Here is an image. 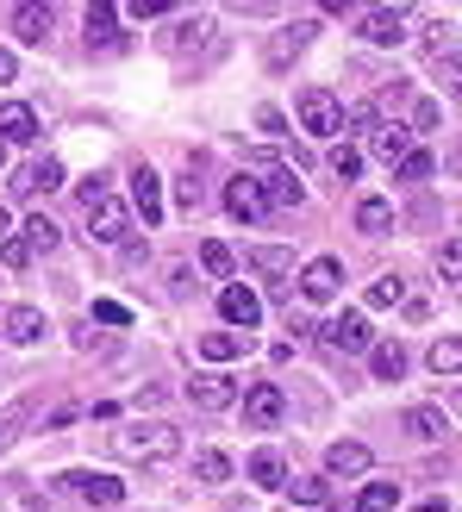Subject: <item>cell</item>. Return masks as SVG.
Here are the masks:
<instances>
[{"mask_svg": "<svg viewBox=\"0 0 462 512\" xmlns=\"http://www.w3.org/2000/svg\"><path fill=\"white\" fill-rule=\"evenodd\" d=\"M107 450L119 456V463H169L175 450H182V431H175L169 419H132V425H119Z\"/></svg>", "mask_w": 462, "mask_h": 512, "instance_id": "1", "label": "cell"}, {"mask_svg": "<svg viewBox=\"0 0 462 512\" xmlns=\"http://www.w3.org/2000/svg\"><path fill=\"white\" fill-rule=\"evenodd\" d=\"M244 175H250L256 188H263V207H269V213H275V207H300V200H306L300 175H294V169H281L275 157H250Z\"/></svg>", "mask_w": 462, "mask_h": 512, "instance_id": "2", "label": "cell"}, {"mask_svg": "<svg viewBox=\"0 0 462 512\" xmlns=\"http://www.w3.org/2000/svg\"><path fill=\"white\" fill-rule=\"evenodd\" d=\"M82 213H88V238H94V244H125V232H132V207H125L119 194L82 200Z\"/></svg>", "mask_w": 462, "mask_h": 512, "instance_id": "3", "label": "cell"}, {"mask_svg": "<svg viewBox=\"0 0 462 512\" xmlns=\"http://www.w3.org/2000/svg\"><path fill=\"white\" fill-rule=\"evenodd\" d=\"M294 113H300V132H313V138H338L344 132V107H338L331 88H306L294 100Z\"/></svg>", "mask_w": 462, "mask_h": 512, "instance_id": "4", "label": "cell"}, {"mask_svg": "<svg viewBox=\"0 0 462 512\" xmlns=\"http://www.w3.org/2000/svg\"><path fill=\"white\" fill-rule=\"evenodd\" d=\"M319 344L331 356H363V350H375V331H369L363 313H338L331 325H319Z\"/></svg>", "mask_w": 462, "mask_h": 512, "instance_id": "5", "label": "cell"}, {"mask_svg": "<svg viewBox=\"0 0 462 512\" xmlns=\"http://www.w3.org/2000/svg\"><path fill=\"white\" fill-rule=\"evenodd\" d=\"M219 319L238 331V338H244V331H256V319H263V300H256V288H244V281H225V288H219Z\"/></svg>", "mask_w": 462, "mask_h": 512, "instance_id": "6", "label": "cell"}, {"mask_svg": "<svg viewBox=\"0 0 462 512\" xmlns=\"http://www.w3.org/2000/svg\"><path fill=\"white\" fill-rule=\"evenodd\" d=\"M57 188H63V163L57 157H32L13 175V200H38V194H57Z\"/></svg>", "mask_w": 462, "mask_h": 512, "instance_id": "7", "label": "cell"}, {"mask_svg": "<svg viewBox=\"0 0 462 512\" xmlns=\"http://www.w3.org/2000/svg\"><path fill=\"white\" fill-rule=\"evenodd\" d=\"M338 288H344V263L338 256H313V263L300 269V300H338Z\"/></svg>", "mask_w": 462, "mask_h": 512, "instance_id": "8", "label": "cell"}, {"mask_svg": "<svg viewBox=\"0 0 462 512\" xmlns=\"http://www.w3.org/2000/svg\"><path fill=\"white\" fill-rule=\"evenodd\" d=\"M244 400V425H256V431H269V425H281V413H288V394L275 388V381H256L250 394H238Z\"/></svg>", "mask_w": 462, "mask_h": 512, "instance_id": "9", "label": "cell"}, {"mask_svg": "<svg viewBox=\"0 0 462 512\" xmlns=\"http://www.w3.org/2000/svg\"><path fill=\"white\" fill-rule=\"evenodd\" d=\"M238 381H231V375H194L188 381V400L200 406V413H225V406H238Z\"/></svg>", "mask_w": 462, "mask_h": 512, "instance_id": "10", "label": "cell"}, {"mask_svg": "<svg viewBox=\"0 0 462 512\" xmlns=\"http://www.w3.org/2000/svg\"><path fill=\"white\" fill-rule=\"evenodd\" d=\"M63 481H69V494H82L88 506H119V500H125V481L100 475V469H75V475H63Z\"/></svg>", "mask_w": 462, "mask_h": 512, "instance_id": "11", "label": "cell"}, {"mask_svg": "<svg viewBox=\"0 0 462 512\" xmlns=\"http://www.w3.org/2000/svg\"><path fill=\"white\" fill-rule=\"evenodd\" d=\"M225 213H231V219H244V225L269 219V207H263V188H256L250 175H231V182H225Z\"/></svg>", "mask_w": 462, "mask_h": 512, "instance_id": "12", "label": "cell"}, {"mask_svg": "<svg viewBox=\"0 0 462 512\" xmlns=\"http://www.w3.org/2000/svg\"><path fill=\"white\" fill-rule=\"evenodd\" d=\"M375 469V456H369V444H350V438H338L325 450V475H338V481H350V475H369Z\"/></svg>", "mask_w": 462, "mask_h": 512, "instance_id": "13", "label": "cell"}, {"mask_svg": "<svg viewBox=\"0 0 462 512\" xmlns=\"http://www.w3.org/2000/svg\"><path fill=\"white\" fill-rule=\"evenodd\" d=\"M132 213H144V225H157L163 219V182H157V169H132Z\"/></svg>", "mask_w": 462, "mask_h": 512, "instance_id": "14", "label": "cell"}, {"mask_svg": "<svg viewBox=\"0 0 462 512\" xmlns=\"http://www.w3.org/2000/svg\"><path fill=\"white\" fill-rule=\"evenodd\" d=\"M13 38L19 44H44L50 38V25H57V13H50V7H38V0H25V7H13Z\"/></svg>", "mask_w": 462, "mask_h": 512, "instance_id": "15", "label": "cell"}, {"mask_svg": "<svg viewBox=\"0 0 462 512\" xmlns=\"http://www.w3.org/2000/svg\"><path fill=\"white\" fill-rule=\"evenodd\" d=\"M306 44H313V25H306V19H300V25H281V32L269 38V50H263V57H269V69H288V63L300 57V50H306Z\"/></svg>", "mask_w": 462, "mask_h": 512, "instance_id": "16", "label": "cell"}, {"mask_svg": "<svg viewBox=\"0 0 462 512\" xmlns=\"http://www.w3.org/2000/svg\"><path fill=\"white\" fill-rule=\"evenodd\" d=\"M363 38L369 44H406V13L400 7H369L363 13Z\"/></svg>", "mask_w": 462, "mask_h": 512, "instance_id": "17", "label": "cell"}, {"mask_svg": "<svg viewBox=\"0 0 462 512\" xmlns=\"http://www.w3.org/2000/svg\"><path fill=\"white\" fill-rule=\"evenodd\" d=\"M32 138H38V113L25 100H7L0 107V144H32Z\"/></svg>", "mask_w": 462, "mask_h": 512, "instance_id": "18", "label": "cell"}, {"mask_svg": "<svg viewBox=\"0 0 462 512\" xmlns=\"http://www.w3.org/2000/svg\"><path fill=\"white\" fill-rule=\"evenodd\" d=\"M213 32H219L213 19H175L169 32H163V44L175 50V57H188V50H200V44H213Z\"/></svg>", "mask_w": 462, "mask_h": 512, "instance_id": "19", "label": "cell"}, {"mask_svg": "<svg viewBox=\"0 0 462 512\" xmlns=\"http://www.w3.org/2000/svg\"><path fill=\"white\" fill-rule=\"evenodd\" d=\"M369 150H375L388 169H400V157L413 150V132H406V125H375V132H369Z\"/></svg>", "mask_w": 462, "mask_h": 512, "instance_id": "20", "label": "cell"}, {"mask_svg": "<svg viewBox=\"0 0 462 512\" xmlns=\"http://www.w3.org/2000/svg\"><path fill=\"white\" fill-rule=\"evenodd\" d=\"M82 25H88V50H119V7H88L82 13Z\"/></svg>", "mask_w": 462, "mask_h": 512, "instance_id": "21", "label": "cell"}, {"mask_svg": "<svg viewBox=\"0 0 462 512\" xmlns=\"http://www.w3.org/2000/svg\"><path fill=\"white\" fill-rule=\"evenodd\" d=\"M406 431H413L419 444H438L450 431V419H444V406H406Z\"/></svg>", "mask_w": 462, "mask_h": 512, "instance_id": "22", "label": "cell"}, {"mask_svg": "<svg viewBox=\"0 0 462 512\" xmlns=\"http://www.w3.org/2000/svg\"><path fill=\"white\" fill-rule=\"evenodd\" d=\"M44 331H50V325H44L38 306H13V313H7V338H13V344H38Z\"/></svg>", "mask_w": 462, "mask_h": 512, "instance_id": "23", "label": "cell"}, {"mask_svg": "<svg viewBox=\"0 0 462 512\" xmlns=\"http://www.w3.org/2000/svg\"><path fill=\"white\" fill-rule=\"evenodd\" d=\"M194 481H200V488H225V481H231V456L225 450H200L194 456Z\"/></svg>", "mask_w": 462, "mask_h": 512, "instance_id": "24", "label": "cell"}, {"mask_svg": "<svg viewBox=\"0 0 462 512\" xmlns=\"http://www.w3.org/2000/svg\"><path fill=\"white\" fill-rule=\"evenodd\" d=\"M19 238H25V250H32V256H50V250L63 244V232H57V225H50L44 213H38V219H25V225H19Z\"/></svg>", "mask_w": 462, "mask_h": 512, "instance_id": "25", "label": "cell"}, {"mask_svg": "<svg viewBox=\"0 0 462 512\" xmlns=\"http://www.w3.org/2000/svg\"><path fill=\"white\" fill-rule=\"evenodd\" d=\"M388 225H394V207H388V200H381V194H369V200H356V232H388Z\"/></svg>", "mask_w": 462, "mask_h": 512, "instance_id": "26", "label": "cell"}, {"mask_svg": "<svg viewBox=\"0 0 462 512\" xmlns=\"http://www.w3.org/2000/svg\"><path fill=\"white\" fill-rule=\"evenodd\" d=\"M250 481L256 488H288V463H281L275 450H256L250 456Z\"/></svg>", "mask_w": 462, "mask_h": 512, "instance_id": "27", "label": "cell"}, {"mask_svg": "<svg viewBox=\"0 0 462 512\" xmlns=\"http://www.w3.org/2000/svg\"><path fill=\"white\" fill-rule=\"evenodd\" d=\"M394 506H400V481H369L350 512H394Z\"/></svg>", "mask_w": 462, "mask_h": 512, "instance_id": "28", "label": "cell"}, {"mask_svg": "<svg viewBox=\"0 0 462 512\" xmlns=\"http://www.w3.org/2000/svg\"><path fill=\"white\" fill-rule=\"evenodd\" d=\"M244 344L250 338H238V331H207V338H200V356H207V363H231V356H244Z\"/></svg>", "mask_w": 462, "mask_h": 512, "instance_id": "29", "label": "cell"}, {"mask_svg": "<svg viewBox=\"0 0 462 512\" xmlns=\"http://www.w3.org/2000/svg\"><path fill=\"white\" fill-rule=\"evenodd\" d=\"M369 369H375V381H400L406 375V350L400 344H375L369 350Z\"/></svg>", "mask_w": 462, "mask_h": 512, "instance_id": "30", "label": "cell"}, {"mask_svg": "<svg viewBox=\"0 0 462 512\" xmlns=\"http://www.w3.org/2000/svg\"><path fill=\"white\" fill-rule=\"evenodd\" d=\"M425 363H431V375H462V338H438L425 350Z\"/></svg>", "mask_w": 462, "mask_h": 512, "instance_id": "31", "label": "cell"}, {"mask_svg": "<svg viewBox=\"0 0 462 512\" xmlns=\"http://www.w3.org/2000/svg\"><path fill=\"white\" fill-rule=\"evenodd\" d=\"M325 494H331L325 475H294V481H288V500H294V506H325Z\"/></svg>", "mask_w": 462, "mask_h": 512, "instance_id": "32", "label": "cell"}, {"mask_svg": "<svg viewBox=\"0 0 462 512\" xmlns=\"http://www.w3.org/2000/svg\"><path fill=\"white\" fill-rule=\"evenodd\" d=\"M200 269L219 275V281H231V269H238V263H231V250H225L219 238H207V244H200Z\"/></svg>", "mask_w": 462, "mask_h": 512, "instance_id": "33", "label": "cell"}, {"mask_svg": "<svg viewBox=\"0 0 462 512\" xmlns=\"http://www.w3.org/2000/svg\"><path fill=\"white\" fill-rule=\"evenodd\" d=\"M250 269H263V275H288V269H294V250L263 244V250H250Z\"/></svg>", "mask_w": 462, "mask_h": 512, "instance_id": "34", "label": "cell"}, {"mask_svg": "<svg viewBox=\"0 0 462 512\" xmlns=\"http://www.w3.org/2000/svg\"><path fill=\"white\" fill-rule=\"evenodd\" d=\"M425 50H431V57H450V50H456V25L450 19H431L425 25Z\"/></svg>", "mask_w": 462, "mask_h": 512, "instance_id": "35", "label": "cell"}, {"mask_svg": "<svg viewBox=\"0 0 462 512\" xmlns=\"http://www.w3.org/2000/svg\"><path fill=\"white\" fill-rule=\"evenodd\" d=\"M331 169H338V182H356V175H363V150L338 144V150H331Z\"/></svg>", "mask_w": 462, "mask_h": 512, "instance_id": "36", "label": "cell"}, {"mask_svg": "<svg viewBox=\"0 0 462 512\" xmlns=\"http://www.w3.org/2000/svg\"><path fill=\"white\" fill-rule=\"evenodd\" d=\"M431 169H438L431 150H406V157H400V182H431Z\"/></svg>", "mask_w": 462, "mask_h": 512, "instance_id": "37", "label": "cell"}, {"mask_svg": "<svg viewBox=\"0 0 462 512\" xmlns=\"http://www.w3.org/2000/svg\"><path fill=\"white\" fill-rule=\"evenodd\" d=\"M400 300H406V281L400 275H381L375 288H369V306H400Z\"/></svg>", "mask_w": 462, "mask_h": 512, "instance_id": "38", "label": "cell"}, {"mask_svg": "<svg viewBox=\"0 0 462 512\" xmlns=\"http://www.w3.org/2000/svg\"><path fill=\"white\" fill-rule=\"evenodd\" d=\"M0 263H7V269H32V250H25L19 232H13V238H0Z\"/></svg>", "mask_w": 462, "mask_h": 512, "instance_id": "39", "label": "cell"}, {"mask_svg": "<svg viewBox=\"0 0 462 512\" xmlns=\"http://www.w3.org/2000/svg\"><path fill=\"white\" fill-rule=\"evenodd\" d=\"M438 275H444V281H462V238H450V244L438 250Z\"/></svg>", "mask_w": 462, "mask_h": 512, "instance_id": "40", "label": "cell"}, {"mask_svg": "<svg viewBox=\"0 0 462 512\" xmlns=\"http://www.w3.org/2000/svg\"><path fill=\"white\" fill-rule=\"evenodd\" d=\"M438 75H444V88L462 100V50H450V57H438Z\"/></svg>", "mask_w": 462, "mask_h": 512, "instance_id": "41", "label": "cell"}, {"mask_svg": "<svg viewBox=\"0 0 462 512\" xmlns=\"http://www.w3.org/2000/svg\"><path fill=\"white\" fill-rule=\"evenodd\" d=\"M406 132H438V100H413V125Z\"/></svg>", "mask_w": 462, "mask_h": 512, "instance_id": "42", "label": "cell"}, {"mask_svg": "<svg viewBox=\"0 0 462 512\" xmlns=\"http://www.w3.org/2000/svg\"><path fill=\"white\" fill-rule=\"evenodd\" d=\"M256 125H263L269 138H288V113L281 107H256Z\"/></svg>", "mask_w": 462, "mask_h": 512, "instance_id": "43", "label": "cell"}, {"mask_svg": "<svg viewBox=\"0 0 462 512\" xmlns=\"http://www.w3.org/2000/svg\"><path fill=\"white\" fill-rule=\"evenodd\" d=\"M344 125H350V138H369V132H375V107H350Z\"/></svg>", "mask_w": 462, "mask_h": 512, "instance_id": "44", "label": "cell"}, {"mask_svg": "<svg viewBox=\"0 0 462 512\" xmlns=\"http://www.w3.org/2000/svg\"><path fill=\"white\" fill-rule=\"evenodd\" d=\"M94 319H100V325H132V313H125L119 300H94Z\"/></svg>", "mask_w": 462, "mask_h": 512, "instance_id": "45", "label": "cell"}, {"mask_svg": "<svg viewBox=\"0 0 462 512\" xmlns=\"http://www.w3.org/2000/svg\"><path fill=\"white\" fill-rule=\"evenodd\" d=\"M157 13H169V0H132L125 7V19H157Z\"/></svg>", "mask_w": 462, "mask_h": 512, "instance_id": "46", "label": "cell"}, {"mask_svg": "<svg viewBox=\"0 0 462 512\" xmlns=\"http://www.w3.org/2000/svg\"><path fill=\"white\" fill-rule=\"evenodd\" d=\"M175 200H182V207H188V213L200 207V182H194V175H188V182H182V188H175Z\"/></svg>", "mask_w": 462, "mask_h": 512, "instance_id": "47", "label": "cell"}, {"mask_svg": "<svg viewBox=\"0 0 462 512\" xmlns=\"http://www.w3.org/2000/svg\"><path fill=\"white\" fill-rule=\"evenodd\" d=\"M13 431H19V406H13V413H0V450L13 444Z\"/></svg>", "mask_w": 462, "mask_h": 512, "instance_id": "48", "label": "cell"}, {"mask_svg": "<svg viewBox=\"0 0 462 512\" xmlns=\"http://www.w3.org/2000/svg\"><path fill=\"white\" fill-rule=\"evenodd\" d=\"M0 82H19V57H13V50H0Z\"/></svg>", "mask_w": 462, "mask_h": 512, "instance_id": "49", "label": "cell"}, {"mask_svg": "<svg viewBox=\"0 0 462 512\" xmlns=\"http://www.w3.org/2000/svg\"><path fill=\"white\" fill-rule=\"evenodd\" d=\"M0 238H13V219L7 213H0Z\"/></svg>", "mask_w": 462, "mask_h": 512, "instance_id": "50", "label": "cell"}, {"mask_svg": "<svg viewBox=\"0 0 462 512\" xmlns=\"http://www.w3.org/2000/svg\"><path fill=\"white\" fill-rule=\"evenodd\" d=\"M0 163H7V144H0Z\"/></svg>", "mask_w": 462, "mask_h": 512, "instance_id": "51", "label": "cell"}, {"mask_svg": "<svg viewBox=\"0 0 462 512\" xmlns=\"http://www.w3.org/2000/svg\"><path fill=\"white\" fill-rule=\"evenodd\" d=\"M456 406H462V388H456Z\"/></svg>", "mask_w": 462, "mask_h": 512, "instance_id": "52", "label": "cell"}]
</instances>
